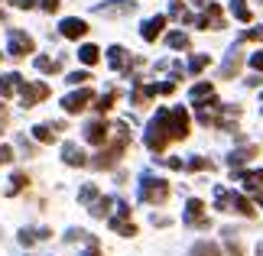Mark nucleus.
Returning <instances> with one entry per match:
<instances>
[{
    "label": "nucleus",
    "mask_w": 263,
    "mask_h": 256,
    "mask_svg": "<svg viewBox=\"0 0 263 256\" xmlns=\"http://www.w3.org/2000/svg\"><path fill=\"white\" fill-rule=\"evenodd\" d=\"M124 55H127L124 49H120V46H114V49H110V65H114V68H117V65H124Z\"/></svg>",
    "instance_id": "23"
},
{
    "label": "nucleus",
    "mask_w": 263,
    "mask_h": 256,
    "mask_svg": "<svg viewBox=\"0 0 263 256\" xmlns=\"http://www.w3.org/2000/svg\"><path fill=\"white\" fill-rule=\"evenodd\" d=\"M68 81H72V85H78V81H88V71H75V75H68Z\"/></svg>",
    "instance_id": "28"
},
{
    "label": "nucleus",
    "mask_w": 263,
    "mask_h": 256,
    "mask_svg": "<svg viewBox=\"0 0 263 256\" xmlns=\"http://www.w3.org/2000/svg\"><path fill=\"white\" fill-rule=\"evenodd\" d=\"M250 65H254V68H260V71H263V52H257L254 58H250Z\"/></svg>",
    "instance_id": "30"
},
{
    "label": "nucleus",
    "mask_w": 263,
    "mask_h": 256,
    "mask_svg": "<svg viewBox=\"0 0 263 256\" xmlns=\"http://www.w3.org/2000/svg\"><path fill=\"white\" fill-rule=\"evenodd\" d=\"M20 88H23V78H20V75H4V78H0V94H4V97H10Z\"/></svg>",
    "instance_id": "11"
},
{
    "label": "nucleus",
    "mask_w": 263,
    "mask_h": 256,
    "mask_svg": "<svg viewBox=\"0 0 263 256\" xmlns=\"http://www.w3.org/2000/svg\"><path fill=\"white\" fill-rule=\"evenodd\" d=\"M33 36H26L23 29H10V46H7V52L13 55V58H26V55H33Z\"/></svg>",
    "instance_id": "1"
},
{
    "label": "nucleus",
    "mask_w": 263,
    "mask_h": 256,
    "mask_svg": "<svg viewBox=\"0 0 263 256\" xmlns=\"http://www.w3.org/2000/svg\"><path fill=\"white\" fill-rule=\"evenodd\" d=\"M43 10H46V13H55V10H59V0H43Z\"/></svg>",
    "instance_id": "26"
},
{
    "label": "nucleus",
    "mask_w": 263,
    "mask_h": 256,
    "mask_svg": "<svg viewBox=\"0 0 263 256\" xmlns=\"http://www.w3.org/2000/svg\"><path fill=\"white\" fill-rule=\"evenodd\" d=\"M78 58H82V65H95L101 58V52H98V46H82L78 49Z\"/></svg>",
    "instance_id": "15"
},
{
    "label": "nucleus",
    "mask_w": 263,
    "mask_h": 256,
    "mask_svg": "<svg viewBox=\"0 0 263 256\" xmlns=\"http://www.w3.org/2000/svg\"><path fill=\"white\" fill-rule=\"evenodd\" d=\"M55 130H59V124H39V127H33L39 143H52L55 140Z\"/></svg>",
    "instance_id": "14"
},
{
    "label": "nucleus",
    "mask_w": 263,
    "mask_h": 256,
    "mask_svg": "<svg viewBox=\"0 0 263 256\" xmlns=\"http://www.w3.org/2000/svg\"><path fill=\"white\" fill-rule=\"evenodd\" d=\"M244 185H247V188H260V185H263V169H260V172H250V175H244Z\"/></svg>",
    "instance_id": "19"
},
{
    "label": "nucleus",
    "mask_w": 263,
    "mask_h": 256,
    "mask_svg": "<svg viewBox=\"0 0 263 256\" xmlns=\"http://www.w3.org/2000/svg\"><path fill=\"white\" fill-rule=\"evenodd\" d=\"M166 127H169V136L173 140H185L189 136V114L182 107L166 110Z\"/></svg>",
    "instance_id": "2"
},
{
    "label": "nucleus",
    "mask_w": 263,
    "mask_h": 256,
    "mask_svg": "<svg viewBox=\"0 0 263 256\" xmlns=\"http://www.w3.org/2000/svg\"><path fill=\"white\" fill-rule=\"evenodd\" d=\"M85 136H88V143H95V146H101V143L107 140V124H104V120H95V124H88Z\"/></svg>",
    "instance_id": "9"
},
{
    "label": "nucleus",
    "mask_w": 263,
    "mask_h": 256,
    "mask_svg": "<svg viewBox=\"0 0 263 256\" xmlns=\"http://www.w3.org/2000/svg\"><path fill=\"white\" fill-rule=\"evenodd\" d=\"M231 10H234V16H237V19L250 23V7H247V0H231Z\"/></svg>",
    "instance_id": "16"
},
{
    "label": "nucleus",
    "mask_w": 263,
    "mask_h": 256,
    "mask_svg": "<svg viewBox=\"0 0 263 256\" xmlns=\"http://www.w3.org/2000/svg\"><path fill=\"white\" fill-rule=\"evenodd\" d=\"M198 26L201 29H224V13H221V7L218 4H208L205 16L198 19Z\"/></svg>",
    "instance_id": "6"
},
{
    "label": "nucleus",
    "mask_w": 263,
    "mask_h": 256,
    "mask_svg": "<svg viewBox=\"0 0 263 256\" xmlns=\"http://www.w3.org/2000/svg\"><path fill=\"white\" fill-rule=\"evenodd\" d=\"M10 4H13L16 10H29V7H33V0H10Z\"/></svg>",
    "instance_id": "29"
},
{
    "label": "nucleus",
    "mask_w": 263,
    "mask_h": 256,
    "mask_svg": "<svg viewBox=\"0 0 263 256\" xmlns=\"http://www.w3.org/2000/svg\"><path fill=\"white\" fill-rule=\"evenodd\" d=\"M208 65V55H198V58H192V71H201Z\"/></svg>",
    "instance_id": "25"
},
{
    "label": "nucleus",
    "mask_w": 263,
    "mask_h": 256,
    "mask_svg": "<svg viewBox=\"0 0 263 256\" xmlns=\"http://www.w3.org/2000/svg\"><path fill=\"white\" fill-rule=\"evenodd\" d=\"M10 159H13V149H10V146H0V162H10Z\"/></svg>",
    "instance_id": "27"
},
{
    "label": "nucleus",
    "mask_w": 263,
    "mask_h": 256,
    "mask_svg": "<svg viewBox=\"0 0 263 256\" xmlns=\"http://www.w3.org/2000/svg\"><path fill=\"white\" fill-rule=\"evenodd\" d=\"M114 101H117V91H107V94L98 101V110H101V114H104V110H110V107H114Z\"/></svg>",
    "instance_id": "18"
},
{
    "label": "nucleus",
    "mask_w": 263,
    "mask_h": 256,
    "mask_svg": "<svg viewBox=\"0 0 263 256\" xmlns=\"http://www.w3.org/2000/svg\"><path fill=\"white\" fill-rule=\"evenodd\" d=\"M260 204H263V194H260Z\"/></svg>",
    "instance_id": "32"
},
{
    "label": "nucleus",
    "mask_w": 263,
    "mask_h": 256,
    "mask_svg": "<svg viewBox=\"0 0 263 256\" xmlns=\"http://www.w3.org/2000/svg\"><path fill=\"white\" fill-rule=\"evenodd\" d=\"M49 94V88L46 85H23L20 88V97H23V107H33L36 101H43Z\"/></svg>",
    "instance_id": "8"
},
{
    "label": "nucleus",
    "mask_w": 263,
    "mask_h": 256,
    "mask_svg": "<svg viewBox=\"0 0 263 256\" xmlns=\"http://www.w3.org/2000/svg\"><path fill=\"white\" fill-rule=\"evenodd\" d=\"M59 29H62L65 39H82L88 33V23H85V19H78V16H68V19H62V26H59Z\"/></svg>",
    "instance_id": "7"
},
{
    "label": "nucleus",
    "mask_w": 263,
    "mask_h": 256,
    "mask_svg": "<svg viewBox=\"0 0 263 256\" xmlns=\"http://www.w3.org/2000/svg\"><path fill=\"white\" fill-rule=\"evenodd\" d=\"M23 185H29V179L23 175V172H16V175H13V182H10V194H16V191L23 188Z\"/></svg>",
    "instance_id": "20"
},
{
    "label": "nucleus",
    "mask_w": 263,
    "mask_h": 256,
    "mask_svg": "<svg viewBox=\"0 0 263 256\" xmlns=\"http://www.w3.org/2000/svg\"><path fill=\"white\" fill-rule=\"evenodd\" d=\"M166 198H169V182H163V179H146V185H143V201L163 204Z\"/></svg>",
    "instance_id": "4"
},
{
    "label": "nucleus",
    "mask_w": 263,
    "mask_h": 256,
    "mask_svg": "<svg viewBox=\"0 0 263 256\" xmlns=\"http://www.w3.org/2000/svg\"><path fill=\"white\" fill-rule=\"evenodd\" d=\"M169 46L185 49V46H189V36H185V33H173V36H169Z\"/></svg>",
    "instance_id": "21"
},
{
    "label": "nucleus",
    "mask_w": 263,
    "mask_h": 256,
    "mask_svg": "<svg viewBox=\"0 0 263 256\" xmlns=\"http://www.w3.org/2000/svg\"><path fill=\"white\" fill-rule=\"evenodd\" d=\"M85 256H101V250H98V243H91V250H88Z\"/></svg>",
    "instance_id": "31"
},
{
    "label": "nucleus",
    "mask_w": 263,
    "mask_h": 256,
    "mask_svg": "<svg viewBox=\"0 0 263 256\" xmlns=\"http://www.w3.org/2000/svg\"><path fill=\"white\" fill-rule=\"evenodd\" d=\"M62 156H65V162H68V166H85V152L78 149V146H72V143H65Z\"/></svg>",
    "instance_id": "12"
},
{
    "label": "nucleus",
    "mask_w": 263,
    "mask_h": 256,
    "mask_svg": "<svg viewBox=\"0 0 263 256\" xmlns=\"http://www.w3.org/2000/svg\"><path fill=\"white\" fill-rule=\"evenodd\" d=\"M95 101V94H91L88 88H82V91H75V94H68L65 101H62V107L68 110V114H82V110Z\"/></svg>",
    "instance_id": "5"
},
{
    "label": "nucleus",
    "mask_w": 263,
    "mask_h": 256,
    "mask_svg": "<svg viewBox=\"0 0 263 256\" xmlns=\"http://www.w3.org/2000/svg\"><path fill=\"white\" fill-rule=\"evenodd\" d=\"M211 91H215L211 85H195V91H192V97H195V101H201V97H211Z\"/></svg>",
    "instance_id": "22"
},
{
    "label": "nucleus",
    "mask_w": 263,
    "mask_h": 256,
    "mask_svg": "<svg viewBox=\"0 0 263 256\" xmlns=\"http://www.w3.org/2000/svg\"><path fill=\"white\" fill-rule=\"evenodd\" d=\"M189 256H221V250L215 247V243H198V247L192 250Z\"/></svg>",
    "instance_id": "17"
},
{
    "label": "nucleus",
    "mask_w": 263,
    "mask_h": 256,
    "mask_svg": "<svg viewBox=\"0 0 263 256\" xmlns=\"http://www.w3.org/2000/svg\"><path fill=\"white\" fill-rule=\"evenodd\" d=\"M124 146H127V133L120 130V136L114 140V146L101 149V156H98V162H95V166H98V169H110V166H114V162L120 159V152H124Z\"/></svg>",
    "instance_id": "3"
},
{
    "label": "nucleus",
    "mask_w": 263,
    "mask_h": 256,
    "mask_svg": "<svg viewBox=\"0 0 263 256\" xmlns=\"http://www.w3.org/2000/svg\"><path fill=\"white\" fill-rule=\"evenodd\" d=\"M201 211H205V204H201L198 198H192V201H189V221H192V224H198V227H205L208 221L201 218Z\"/></svg>",
    "instance_id": "13"
},
{
    "label": "nucleus",
    "mask_w": 263,
    "mask_h": 256,
    "mask_svg": "<svg viewBox=\"0 0 263 256\" xmlns=\"http://www.w3.org/2000/svg\"><path fill=\"white\" fill-rule=\"evenodd\" d=\"M36 68H39V71H59V62H49V58H36Z\"/></svg>",
    "instance_id": "24"
},
{
    "label": "nucleus",
    "mask_w": 263,
    "mask_h": 256,
    "mask_svg": "<svg viewBox=\"0 0 263 256\" xmlns=\"http://www.w3.org/2000/svg\"><path fill=\"white\" fill-rule=\"evenodd\" d=\"M260 256H263V247H260Z\"/></svg>",
    "instance_id": "33"
},
{
    "label": "nucleus",
    "mask_w": 263,
    "mask_h": 256,
    "mask_svg": "<svg viewBox=\"0 0 263 256\" xmlns=\"http://www.w3.org/2000/svg\"><path fill=\"white\" fill-rule=\"evenodd\" d=\"M163 26H166V16H153V19H146V23H143V39H146V43H153Z\"/></svg>",
    "instance_id": "10"
}]
</instances>
